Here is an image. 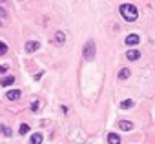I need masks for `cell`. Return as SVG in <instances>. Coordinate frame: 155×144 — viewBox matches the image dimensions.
I'll list each match as a JSON object with an SVG mask.
<instances>
[{"label": "cell", "mask_w": 155, "mask_h": 144, "mask_svg": "<svg viewBox=\"0 0 155 144\" xmlns=\"http://www.w3.org/2000/svg\"><path fill=\"white\" fill-rule=\"evenodd\" d=\"M119 13H121V16H122L126 22H135L137 16H139V9H137V6H133V4H122V6L119 8Z\"/></svg>", "instance_id": "cell-1"}, {"label": "cell", "mask_w": 155, "mask_h": 144, "mask_svg": "<svg viewBox=\"0 0 155 144\" xmlns=\"http://www.w3.org/2000/svg\"><path fill=\"white\" fill-rule=\"evenodd\" d=\"M18 133H20V135H26V133H29V126H28V124H20Z\"/></svg>", "instance_id": "cell-14"}, {"label": "cell", "mask_w": 155, "mask_h": 144, "mask_svg": "<svg viewBox=\"0 0 155 144\" xmlns=\"http://www.w3.org/2000/svg\"><path fill=\"white\" fill-rule=\"evenodd\" d=\"M117 128L122 130V131H130V130H133V122H130V121H119L117 122Z\"/></svg>", "instance_id": "cell-3"}, {"label": "cell", "mask_w": 155, "mask_h": 144, "mask_svg": "<svg viewBox=\"0 0 155 144\" xmlns=\"http://www.w3.org/2000/svg\"><path fill=\"white\" fill-rule=\"evenodd\" d=\"M139 40H141V38H139V35L131 33V35H128V37H126V40H124V42H126L128 46H137V44H139Z\"/></svg>", "instance_id": "cell-4"}, {"label": "cell", "mask_w": 155, "mask_h": 144, "mask_svg": "<svg viewBox=\"0 0 155 144\" xmlns=\"http://www.w3.org/2000/svg\"><path fill=\"white\" fill-rule=\"evenodd\" d=\"M108 144H121V137L117 133H109L108 135Z\"/></svg>", "instance_id": "cell-8"}, {"label": "cell", "mask_w": 155, "mask_h": 144, "mask_svg": "<svg viewBox=\"0 0 155 144\" xmlns=\"http://www.w3.org/2000/svg\"><path fill=\"white\" fill-rule=\"evenodd\" d=\"M0 2H6V0H0Z\"/></svg>", "instance_id": "cell-20"}, {"label": "cell", "mask_w": 155, "mask_h": 144, "mask_svg": "<svg viewBox=\"0 0 155 144\" xmlns=\"http://www.w3.org/2000/svg\"><path fill=\"white\" fill-rule=\"evenodd\" d=\"M6 71H9V66H0V73H6Z\"/></svg>", "instance_id": "cell-17"}, {"label": "cell", "mask_w": 155, "mask_h": 144, "mask_svg": "<svg viewBox=\"0 0 155 144\" xmlns=\"http://www.w3.org/2000/svg\"><path fill=\"white\" fill-rule=\"evenodd\" d=\"M15 82V77H4L2 80H0V84H2V86H11Z\"/></svg>", "instance_id": "cell-13"}, {"label": "cell", "mask_w": 155, "mask_h": 144, "mask_svg": "<svg viewBox=\"0 0 155 144\" xmlns=\"http://www.w3.org/2000/svg\"><path fill=\"white\" fill-rule=\"evenodd\" d=\"M139 57H141V53H139L137 50H130V51L126 53V58H128V60H139Z\"/></svg>", "instance_id": "cell-7"}, {"label": "cell", "mask_w": 155, "mask_h": 144, "mask_svg": "<svg viewBox=\"0 0 155 144\" xmlns=\"http://www.w3.org/2000/svg\"><path fill=\"white\" fill-rule=\"evenodd\" d=\"M0 133H2V135H7V137H11V130H9V128H6V126H0Z\"/></svg>", "instance_id": "cell-16"}, {"label": "cell", "mask_w": 155, "mask_h": 144, "mask_svg": "<svg viewBox=\"0 0 155 144\" xmlns=\"http://www.w3.org/2000/svg\"><path fill=\"white\" fill-rule=\"evenodd\" d=\"M29 142L31 144H42V133H33Z\"/></svg>", "instance_id": "cell-12"}, {"label": "cell", "mask_w": 155, "mask_h": 144, "mask_svg": "<svg viewBox=\"0 0 155 144\" xmlns=\"http://www.w3.org/2000/svg\"><path fill=\"white\" fill-rule=\"evenodd\" d=\"M0 26H2V24H0Z\"/></svg>", "instance_id": "cell-21"}, {"label": "cell", "mask_w": 155, "mask_h": 144, "mask_svg": "<svg viewBox=\"0 0 155 144\" xmlns=\"http://www.w3.org/2000/svg\"><path fill=\"white\" fill-rule=\"evenodd\" d=\"M31 110L37 111V110H38V102H33V104H31Z\"/></svg>", "instance_id": "cell-18"}, {"label": "cell", "mask_w": 155, "mask_h": 144, "mask_svg": "<svg viewBox=\"0 0 155 144\" xmlns=\"http://www.w3.org/2000/svg\"><path fill=\"white\" fill-rule=\"evenodd\" d=\"M64 40H66V35H64L62 31H57V33H55V44L62 46V44H64Z\"/></svg>", "instance_id": "cell-10"}, {"label": "cell", "mask_w": 155, "mask_h": 144, "mask_svg": "<svg viewBox=\"0 0 155 144\" xmlns=\"http://www.w3.org/2000/svg\"><path fill=\"white\" fill-rule=\"evenodd\" d=\"M130 75H131V71H130L128 68H122V69L119 71V79H121V80H126V79H130Z\"/></svg>", "instance_id": "cell-9"}, {"label": "cell", "mask_w": 155, "mask_h": 144, "mask_svg": "<svg viewBox=\"0 0 155 144\" xmlns=\"http://www.w3.org/2000/svg\"><path fill=\"white\" fill-rule=\"evenodd\" d=\"M40 47V44L38 42H35V40H29V42H26V51L28 53H33V51H37Z\"/></svg>", "instance_id": "cell-5"}, {"label": "cell", "mask_w": 155, "mask_h": 144, "mask_svg": "<svg viewBox=\"0 0 155 144\" xmlns=\"http://www.w3.org/2000/svg\"><path fill=\"white\" fill-rule=\"evenodd\" d=\"M7 53V44L6 42H0V57Z\"/></svg>", "instance_id": "cell-15"}, {"label": "cell", "mask_w": 155, "mask_h": 144, "mask_svg": "<svg viewBox=\"0 0 155 144\" xmlns=\"http://www.w3.org/2000/svg\"><path fill=\"white\" fill-rule=\"evenodd\" d=\"M6 15H7V13H6V11H4V9H2V8H0V16H2V18H4V16H6Z\"/></svg>", "instance_id": "cell-19"}, {"label": "cell", "mask_w": 155, "mask_h": 144, "mask_svg": "<svg viewBox=\"0 0 155 144\" xmlns=\"http://www.w3.org/2000/svg\"><path fill=\"white\" fill-rule=\"evenodd\" d=\"M95 53H97L95 42H93V40H88V42L84 44V47H82V57H84L86 60H93V58H95Z\"/></svg>", "instance_id": "cell-2"}, {"label": "cell", "mask_w": 155, "mask_h": 144, "mask_svg": "<svg viewBox=\"0 0 155 144\" xmlns=\"http://www.w3.org/2000/svg\"><path fill=\"white\" fill-rule=\"evenodd\" d=\"M133 106H135V102L131 100V99H126V100L121 102V108H122V110H130V108H133Z\"/></svg>", "instance_id": "cell-11"}, {"label": "cell", "mask_w": 155, "mask_h": 144, "mask_svg": "<svg viewBox=\"0 0 155 144\" xmlns=\"http://www.w3.org/2000/svg\"><path fill=\"white\" fill-rule=\"evenodd\" d=\"M20 89H11V91H7V95H6V97H7V100H18L20 99Z\"/></svg>", "instance_id": "cell-6"}]
</instances>
